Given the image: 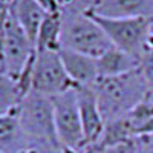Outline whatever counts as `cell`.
Returning <instances> with one entry per match:
<instances>
[{"mask_svg":"<svg viewBox=\"0 0 153 153\" xmlns=\"http://www.w3.org/2000/svg\"><path fill=\"white\" fill-rule=\"evenodd\" d=\"M94 14L107 19H153V0H103Z\"/></svg>","mask_w":153,"mask_h":153,"instance_id":"10","label":"cell"},{"mask_svg":"<svg viewBox=\"0 0 153 153\" xmlns=\"http://www.w3.org/2000/svg\"><path fill=\"white\" fill-rule=\"evenodd\" d=\"M101 2L103 0H71V3L63 8H69L76 12H83V14H94Z\"/></svg>","mask_w":153,"mask_h":153,"instance_id":"17","label":"cell"},{"mask_svg":"<svg viewBox=\"0 0 153 153\" xmlns=\"http://www.w3.org/2000/svg\"><path fill=\"white\" fill-rule=\"evenodd\" d=\"M152 139H153V138H152Z\"/></svg>","mask_w":153,"mask_h":153,"instance_id":"27","label":"cell"},{"mask_svg":"<svg viewBox=\"0 0 153 153\" xmlns=\"http://www.w3.org/2000/svg\"><path fill=\"white\" fill-rule=\"evenodd\" d=\"M0 153H3V152H2V150H0Z\"/></svg>","mask_w":153,"mask_h":153,"instance_id":"26","label":"cell"},{"mask_svg":"<svg viewBox=\"0 0 153 153\" xmlns=\"http://www.w3.org/2000/svg\"><path fill=\"white\" fill-rule=\"evenodd\" d=\"M9 12L14 16V19L19 22V25L28 34V37L32 40L35 46L38 29H40L42 23L48 14L37 5L35 0H12Z\"/></svg>","mask_w":153,"mask_h":153,"instance_id":"12","label":"cell"},{"mask_svg":"<svg viewBox=\"0 0 153 153\" xmlns=\"http://www.w3.org/2000/svg\"><path fill=\"white\" fill-rule=\"evenodd\" d=\"M138 71L149 84V89H153V48L147 45L146 51L138 58Z\"/></svg>","mask_w":153,"mask_h":153,"instance_id":"16","label":"cell"},{"mask_svg":"<svg viewBox=\"0 0 153 153\" xmlns=\"http://www.w3.org/2000/svg\"><path fill=\"white\" fill-rule=\"evenodd\" d=\"M61 63L75 87H94L98 81L97 60L69 49L58 51Z\"/></svg>","mask_w":153,"mask_h":153,"instance_id":"9","label":"cell"},{"mask_svg":"<svg viewBox=\"0 0 153 153\" xmlns=\"http://www.w3.org/2000/svg\"><path fill=\"white\" fill-rule=\"evenodd\" d=\"M61 49V12L48 14L38 29L35 38V51H54Z\"/></svg>","mask_w":153,"mask_h":153,"instance_id":"14","label":"cell"},{"mask_svg":"<svg viewBox=\"0 0 153 153\" xmlns=\"http://www.w3.org/2000/svg\"><path fill=\"white\" fill-rule=\"evenodd\" d=\"M22 101L17 83L9 78L3 72H0V117L14 113Z\"/></svg>","mask_w":153,"mask_h":153,"instance_id":"15","label":"cell"},{"mask_svg":"<svg viewBox=\"0 0 153 153\" xmlns=\"http://www.w3.org/2000/svg\"><path fill=\"white\" fill-rule=\"evenodd\" d=\"M76 104L87 147L95 146L104 132L106 121L100 110L98 98L94 87H75Z\"/></svg>","mask_w":153,"mask_h":153,"instance_id":"8","label":"cell"},{"mask_svg":"<svg viewBox=\"0 0 153 153\" xmlns=\"http://www.w3.org/2000/svg\"><path fill=\"white\" fill-rule=\"evenodd\" d=\"M35 2L46 14H57V12H61V5L57 0H35Z\"/></svg>","mask_w":153,"mask_h":153,"instance_id":"18","label":"cell"},{"mask_svg":"<svg viewBox=\"0 0 153 153\" xmlns=\"http://www.w3.org/2000/svg\"><path fill=\"white\" fill-rule=\"evenodd\" d=\"M35 54V46L28 34L23 31L19 22L9 12L6 32L2 48V72L6 74L14 81L28 66V63Z\"/></svg>","mask_w":153,"mask_h":153,"instance_id":"7","label":"cell"},{"mask_svg":"<svg viewBox=\"0 0 153 153\" xmlns=\"http://www.w3.org/2000/svg\"><path fill=\"white\" fill-rule=\"evenodd\" d=\"M0 72H2V57H0Z\"/></svg>","mask_w":153,"mask_h":153,"instance_id":"24","label":"cell"},{"mask_svg":"<svg viewBox=\"0 0 153 153\" xmlns=\"http://www.w3.org/2000/svg\"><path fill=\"white\" fill-rule=\"evenodd\" d=\"M12 5V0H0V11H8Z\"/></svg>","mask_w":153,"mask_h":153,"instance_id":"21","label":"cell"},{"mask_svg":"<svg viewBox=\"0 0 153 153\" xmlns=\"http://www.w3.org/2000/svg\"><path fill=\"white\" fill-rule=\"evenodd\" d=\"M16 115L29 144H43L60 149L55 132L54 103L51 97L31 91L22 98Z\"/></svg>","mask_w":153,"mask_h":153,"instance_id":"3","label":"cell"},{"mask_svg":"<svg viewBox=\"0 0 153 153\" xmlns=\"http://www.w3.org/2000/svg\"><path fill=\"white\" fill-rule=\"evenodd\" d=\"M58 146L63 153H84L87 149L76 104L75 87L52 98Z\"/></svg>","mask_w":153,"mask_h":153,"instance_id":"4","label":"cell"},{"mask_svg":"<svg viewBox=\"0 0 153 153\" xmlns=\"http://www.w3.org/2000/svg\"><path fill=\"white\" fill-rule=\"evenodd\" d=\"M104 31L112 46L139 58L149 45V26L152 19H107L91 14Z\"/></svg>","mask_w":153,"mask_h":153,"instance_id":"5","label":"cell"},{"mask_svg":"<svg viewBox=\"0 0 153 153\" xmlns=\"http://www.w3.org/2000/svg\"><path fill=\"white\" fill-rule=\"evenodd\" d=\"M150 95H152V98H153V89H152V91H150Z\"/></svg>","mask_w":153,"mask_h":153,"instance_id":"25","label":"cell"},{"mask_svg":"<svg viewBox=\"0 0 153 153\" xmlns=\"http://www.w3.org/2000/svg\"><path fill=\"white\" fill-rule=\"evenodd\" d=\"M74 87L75 86L69 80L58 52H54V51L38 52V51H35L32 63L31 91L54 98Z\"/></svg>","mask_w":153,"mask_h":153,"instance_id":"6","label":"cell"},{"mask_svg":"<svg viewBox=\"0 0 153 153\" xmlns=\"http://www.w3.org/2000/svg\"><path fill=\"white\" fill-rule=\"evenodd\" d=\"M57 2H58V3L61 5V8H63V6H68V5L71 3V0H57Z\"/></svg>","mask_w":153,"mask_h":153,"instance_id":"23","label":"cell"},{"mask_svg":"<svg viewBox=\"0 0 153 153\" xmlns=\"http://www.w3.org/2000/svg\"><path fill=\"white\" fill-rule=\"evenodd\" d=\"M28 146L29 141L22 130L16 112L0 117V150L3 153H20Z\"/></svg>","mask_w":153,"mask_h":153,"instance_id":"13","label":"cell"},{"mask_svg":"<svg viewBox=\"0 0 153 153\" xmlns=\"http://www.w3.org/2000/svg\"><path fill=\"white\" fill-rule=\"evenodd\" d=\"M110 46L104 31L91 14L61 8V49L98 58Z\"/></svg>","mask_w":153,"mask_h":153,"instance_id":"2","label":"cell"},{"mask_svg":"<svg viewBox=\"0 0 153 153\" xmlns=\"http://www.w3.org/2000/svg\"><path fill=\"white\" fill-rule=\"evenodd\" d=\"M95 60H97L98 78L120 76L138 69V60L123 52L121 49H117L115 46H110L104 54H101Z\"/></svg>","mask_w":153,"mask_h":153,"instance_id":"11","label":"cell"},{"mask_svg":"<svg viewBox=\"0 0 153 153\" xmlns=\"http://www.w3.org/2000/svg\"><path fill=\"white\" fill-rule=\"evenodd\" d=\"M138 153H153V139L141 138V147H139Z\"/></svg>","mask_w":153,"mask_h":153,"instance_id":"20","label":"cell"},{"mask_svg":"<svg viewBox=\"0 0 153 153\" xmlns=\"http://www.w3.org/2000/svg\"><path fill=\"white\" fill-rule=\"evenodd\" d=\"M149 46L153 48V19L150 20V26H149Z\"/></svg>","mask_w":153,"mask_h":153,"instance_id":"22","label":"cell"},{"mask_svg":"<svg viewBox=\"0 0 153 153\" xmlns=\"http://www.w3.org/2000/svg\"><path fill=\"white\" fill-rule=\"evenodd\" d=\"M8 11H0V57H2V48H3V40H5V32H6V23H8Z\"/></svg>","mask_w":153,"mask_h":153,"instance_id":"19","label":"cell"},{"mask_svg":"<svg viewBox=\"0 0 153 153\" xmlns=\"http://www.w3.org/2000/svg\"><path fill=\"white\" fill-rule=\"evenodd\" d=\"M106 123L130 113L149 95L150 89L138 69L112 78H98L94 86Z\"/></svg>","mask_w":153,"mask_h":153,"instance_id":"1","label":"cell"}]
</instances>
